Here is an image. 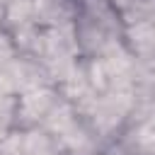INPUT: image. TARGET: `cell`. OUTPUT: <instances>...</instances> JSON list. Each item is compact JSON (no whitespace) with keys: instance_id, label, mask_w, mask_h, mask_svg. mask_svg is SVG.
<instances>
[{"instance_id":"obj_1","label":"cell","mask_w":155,"mask_h":155,"mask_svg":"<svg viewBox=\"0 0 155 155\" xmlns=\"http://www.w3.org/2000/svg\"><path fill=\"white\" fill-rule=\"evenodd\" d=\"M140 140H143L148 148H155V121H150V124L143 128V133H140Z\"/></svg>"}]
</instances>
